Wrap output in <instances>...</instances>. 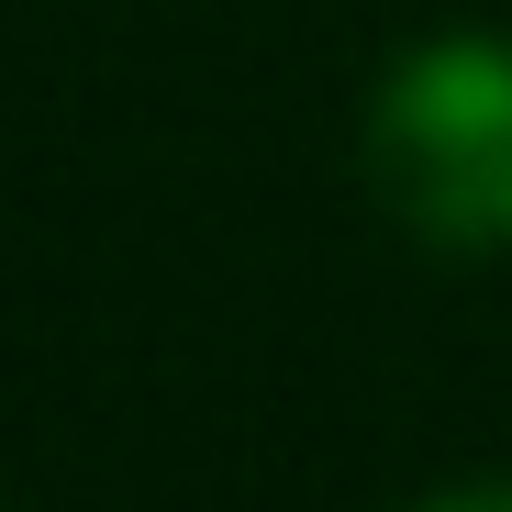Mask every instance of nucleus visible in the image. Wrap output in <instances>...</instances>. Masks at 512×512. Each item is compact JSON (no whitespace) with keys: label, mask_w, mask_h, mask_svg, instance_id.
<instances>
[{"label":"nucleus","mask_w":512,"mask_h":512,"mask_svg":"<svg viewBox=\"0 0 512 512\" xmlns=\"http://www.w3.org/2000/svg\"><path fill=\"white\" fill-rule=\"evenodd\" d=\"M368 190L446 256L512 245V34H435L379 78Z\"/></svg>","instance_id":"obj_1"},{"label":"nucleus","mask_w":512,"mask_h":512,"mask_svg":"<svg viewBox=\"0 0 512 512\" xmlns=\"http://www.w3.org/2000/svg\"><path fill=\"white\" fill-rule=\"evenodd\" d=\"M412 512H512V479H468V490H435V501H412Z\"/></svg>","instance_id":"obj_2"}]
</instances>
